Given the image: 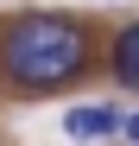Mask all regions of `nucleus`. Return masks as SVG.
I'll use <instances>...</instances> for the list:
<instances>
[{"mask_svg":"<svg viewBox=\"0 0 139 146\" xmlns=\"http://www.w3.org/2000/svg\"><path fill=\"white\" fill-rule=\"evenodd\" d=\"M120 114H127V108L89 102V108H70V114H63V127L76 133V140H108V133H120Z\"/></svg>","mask_w":139,"mask_h":146,"instance_id":"obj_3","label":"nucleus"},{"mask_svg":"<svg viewBox=\"0 0 139 146\" xmlns=\"http://www.w3.org/2000/svg\"><path fill=\"white\" fill-rule=\"evenodd\" d=\"M120 133H127V140H139V108H133V114H120Z\"/></svg>","mask_w":139,"mask_h":146,"instance_id":"obj_4","label":"nucleus"},{"mask_svg":"<svg viewBox=\"0 0 139 146\" xmlns=\"http://www.w3.org/2000/svg\"><path fill=\"white\" fill-rule=\"evenodd\" d=\"M95 57V38H89L82 19L70 13H26L0 32V76L19 95H51L70 89Z\"/></svg>","mask_w":139,"mask_h":146,"instance_id":"obj_1","label":"nucleus"},{"mask_svg":"<svg viewBox=\"0 0 139 146\" xmlns=\"http://www.w3.org/2000/svg\"><path fill=\"white\" fill-rule=\"evenodd\" d=\"M108 70H114V83H120V89L139 95V19L114 32V44H108Z\"/></svg>","mask_w":139,"mask_h":146,"instance_id":"obj_2","label":"nucleus"}]
</instances>
